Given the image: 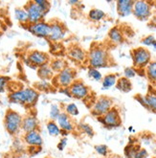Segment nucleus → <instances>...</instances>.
I'll return each mask as SVG.
<instances>
[{
    "instance_id": "43",
    "label": "nucleus",
    "mask_w": 156,
    "mask_h": 158,
    "mask_svg": "<svg viewBox=\"0 0 156 158\" xmlns=\"http://www.w3.org/2000/svg\"><path fill=\"white\" fill-rule=\"evenodd\" d=\"M151 47H152V48H153L154 50H156V41H155V42H154V43L152 44V46H151Z\"/></svg>"
},
{
    "instance_id": "6",
    "label": "nucleus",
    "mask_w": 156,
    "mask_h": 158,
    "mask_svg": "<svg viewBox=\"0 0 156 158\" xmlns=\"http://www.w3.org/2000/svg\"><path fill=\"white\" fill-rule=\"evenodd\" d=\"M153 3L146 0L134 1L132 15L140 21H148L152 16Z\"/></svg>"
},
{
    "instance_id": "40",
    "label": "nucleus",
    "mask_w": 156,
    "mask_h": 158,
    "mask_svg": "<svg viewBox=\"0 0 156 158\" xmlns=\"http://www.w3.org/2000/svg\"><path fill=\"white\" fill-rule=\"evenodd\" d=\"M67 144H68V139H67V137H61L60 140L59 141V143L57 145L58 150L60 151V152L64 151L66 148V147H67Z\"/></svg>"
},
{
    "instance_id": "16",
    "label": "nucleus",
    "mask_w": 156,
    "mask_h": 158,
    "mask_svg": "<svg viewBox=\"0 0 156 158\" xmlns=\"http://www.w3.org/2000/svg\"><path fill=\"white\" fill-rule=\"evenodd\" d=\"M23 141L29 147L41 148V146L43 145V139H42V136H41L39 131H33L30 132L24 133Z\"/></svg>"
},
{
    "instance_id": "31",
    "label": "nucleus",
    "mask_w": 156,
    "mask_h": 158,
    "mask_svg": "<svg viewBox=\"0 0 156 158\" xmlns=\"http://www.w3.org/2000/svg\"><path fill=\"white\" fill-rule=\"evenodd\" d=\"M78 129L81 132L85 134L86 136L88 137H93L95 135V132H94V129L93 127H91L90 125L86 124V123H80L78 125Z\"/></svg>"
},
{
    "instance_id": "12",
    "label": "nucleus",
    "mask_w": 156,
    "mask_h": 158,
    "mask_svg": "<svg viewBox=\"0 0 156 158\" xmlns=\"http://www.w3.org/2000/svg\"><path fill=\"white\" fill-rule=\"evenodd\" d=\"M27 12L29 18V24H35L39 21H42L46 16L41 9L35 4V1H28L23 7Z\"/></svg>"
},
{
    "instance_id": "29",
    "label": "nucleus",
    "mask_w": 156,
    "mask_h": 158,
    "mask_svg": "<svg viewBox=\"0 0 156 158\" xmlns=\"http://www.w3.org/2000/svg\"><path fill=\"white\" fill-rule=\"evenodd\" d=\"M46 129H47L49 135L53 136V137H58V136H60V134H61V129L58 126L56 121L50 120L46 124Z\"/></svg>"
},
{
    "instance_id": "4",
    "label": "nucleus",
    "mask_w": 156,
    "mask_h": 158,
    "mask_svg": "<svg viewBox=\"0 0 156 158\" xmlns=\"http://www.w3.org/2000/svg\"><path fill=\"white\" fill-rule=\"evenodd\" d=\"M76 71L71 67H65L62 71L56 74L51 81L54 86H57L59 89L68 88L73 82L77 80Z\"/></svg>"
},
{
    "instance_id": "36",
    "label": "nucleus",
    "mask_w": 156,
    "mask_h": 158,
    "mask_svg": "<svg viewBox=\"0 0 156 158\" xmlns=\"http://www.w3.org/2000/svg\"><path fill=\"white\" fill-rule=\"evenodd\" d=\"M94 150L95 152L101 155V156H104V157H106L109 153V148L105 144H101V145H96L94 147Z\"/></svg>"
},
{
    "instance_id": "22",
    "label": "nucleus",
    "mask_w": 156,
    "mask_h": 158,
    "mask_svg": "<svg viewBox=\"0 0 156 158\" xmlns=\"http://www.w3.org/2000/svg\"><path fill=\"white\" fill-rule=\"evenodd\" d=\"M115 86L121 92L127 93L132 90V82L130 81V80H128L125 77H121V78H118Z\"/></svg>"
},
{
    "instance_id": "3",
    "label": "nucleus",
    "mask_w": 156,
    "mask_h": 158,
    "mask_svg": "<svg viewBox=\"0 0 156 158\" xmlns=\"http://www.w3.org/2000/svg\"><path fill=\"white\" fill-rule=\"evenodd\" d=\"M23 117L15 110L8 109L4 117V127L10 135H16L21 131Z\"/></svg>"
},
{
    "instance_id": "14",
    "label": "nucleus",
    "mask_w": 156,
    "mask_h": 158,
    "mask_svg": "<svg viewBox=\"0 0 156 158\" xmlns=\"http://www.w3.org/2000/svg\"><path fill=\"white\" fill-rule=\"evenodd\" d=\"M68 57L77 63L87 62V52L80 45L73 44L67 49Z\"/></svg>"
},
{
    "instance_id": "13",
    "label": "nucleus",
    "mask_w": 156,
    "mask_h": 158,
    "mask_svg": "<svg viewBox=\"0 0 156 158\" xmlns=\"http://www.w3.org/2000/svg\"><path fill=\"white\" fill-rule=\"evenodd\" d=\"M27 30L36 38L48 39L50 34V23L42 20L35 24H29L27 26Z\"/></svg>"
},
{
    "instance_id": "39",
    "label": "nucleus",
    "mask_w": 156,
    "mask_h": 158,
    "mask_svg": "<svg viewBox=\"0 0 156 158\" xmlns=\"http://www.w3.org/2000/svg\"><path fill=\"white\" fill-rule=\"evenodd\" d=\"M156 41V39L153 35H149L142 39L141 43L145 46H152V44Z\"/></svg>"
},
{
    "instance_id": "28",
    "label": "nucleus",
    "mask_w": 156,
    "mask_h": 158,
    "mask_svg": "<svg viewBox=\"0 0 156 158\" xmlns=\"http://www.w3.org/2000/svg\"><path fill=\"white\" fill-rule=\"evenodd\" d=\"M141 147L135 143H129L125 148V158H136Z\"/></svg>"
},
{
    "instance_id": "41",
    "label": "nucleus",
    "mask_w": 156,
    "mask_h": 158,
    "mask_svg": "<svg viewBox=\"0 0 156 158\" xmlns=\"http://www.w3.org/2000/svg\"><path fill=\"white\" fill-rule=\"evenodd\" d=\"M134 99H135L137 102H138V103H139L142 106H144L145 108L148 109V106H146V102L145 96H143V95H141V94H137V95L134 96Z\"/></svg>"
},
{
    "instance_id": "44",
    "label": "nucleus",
    "mask_w": 156,
    "mask_h": 158,
    "mask_svg": "<svg viewBox=\"0 0 156 158\" xmlns=\"http://www.w3.org/2000/svg\"><path fill=\"white\" fill-rule=\"evenodd\" d=\"M1 27H2V22H1V20H0V30H1Z\"/></svg>"
},
{
    "instance_id": "9",
    "label": "nucleus",
    "mask_w": 156,
    "mask_h": 158,
    "mask_svg": "<svg viewBox=\"0 0 156 158\" xmlns=\"http://www.w3.org/2000/svg\"><path fill=\"white\" fill-rule=\"evenodd\" d=\"M27 64L35 69H38L43 65L49 64L50 57L49 55L39 50H33L27 56Z\"/></svg>"
},
{
    "instance_id": "10",
    "label": "nucleus",
    "mask_w": 156,
    "mask_h": 158,
    "mask_svg": "<svg viewBox=\"0 0 156 158\" xmlns=\"http://www.w3.org/2000/svg\"><path fill=\"white\" fill-rule=\"evenodd\" d=\"M71 98H74L77 100H82L84 101L90 96V88L85 85V83L80 81L76 80L72 85L68 87Z\"/></svg>"
},
{
    "instance_id": "42",
    "label": "nucleus",
    "mask_w": 156,
    "mask_h": 158,
    "mask_svg": "<svg viewBox=\"0 0 156 158\" xmlns=\"http://www.w3.org/2000/svg\"><path fill=\"white\" fill-rule=\"evenodd\" d=\"M149 156V153H148V151L145 150V148H140L138 153L136 155V158H146Z\"/></svg>"
},
{
    "instance_id": "25",
    "label": "nucleus",
    "mask_w": 156,
    "mask_h": 158,
    "mask_svg": "<svg viewBox=\"0 0 156 158\" xmlns=\"http://www.w3.org/2000/svg\"><path fill=\"white\" fill-rule=\"evenodd\" d=\"M105 17H106V14L103 10H101V9L93 8V9H91L88 13V18L91 21H94V22L102 21Z\"/></svg>"
},
{
    "instance_id": "35",
    "label": "nucleus",
    "mask_w": 156,
    "mask_h": 158,
    "mask_svg": "<svg viewBox=\"0 0 156 158\" xmlns=\"http://www.w3.org/2000/svg\"><path fill=\"white\" fill-rule=\"evenodd\" d=\"M35 2L43 11V13L45 15H47L50 12L51 3L49 1H47V0H35Z\"/></svg>"
},
{
    "instance_id": "7",
    "label": "nucleus",
    "mask_w": 156,
    "mask_h": 158,
    "mask_svg": "<svg viewBox=\"0 0 156 158\" xmlns=\"http://www.w3.org/2000/svg\"><path fill=\"white\" fill-rule=\"evenodd\" d=\"M97 119L105 127H106L108 129L119 127L122 125L120 111H119V109L115 106H113L105 115H103L102 117H99Z\"/></svg>"
},
{
    "instance_id": "11",
    "label": "nucleus",
    "mask_w": 156,
    "mask_h": 158,
    "mask_svg": "<svg viewBox=\"0 0 156 158\" xmlns=\"http://www.w3.org/2000/svg\"><path fill=\"white\" fill-rule=\"evenodd\" d=\"M66 33L67 29L65 25L60 21H54L50 23V34L47 40L53 43H59L65 39Z\"/></svg>"
},
{
    "instance_id": "8",
    "label": "nucleus",
    "mask_w": 156,
    "mask_h": 158,
    "mask_svg": "<svg viewBox=\"0 0 156 158\" xmlns=\"http://www.w3.org/2000/svg\"><path fill=\"white\" fill-rule=\"evenodd\" d=\"M113 107V100L107 96L99 97L91 106V113L99 118L105 115Z\"/></svg>"
},
{
    "instance_id": "21",
    "label": "nucleus",
    "mask_w": 156,
    "mask_h": 158,
    "mask_svg": "<svg viewBox=\"0 0 156 158\" xmlns=\"http://www.w3.org/2000/svg\"><path fill=\"white\" fill-rule=\"evenodd\" d=\"M145 99L148 106V110L156 113V90L150 88L148 93L145 95Z\"/></svg>"
},
{
    "instance_id": "18",
    "label": "nucleus",
    "mask_w": 156,
    "mask_h": 158,
    "mask_svg": "<svg viewBox=\"0 0 156 158\" xmlns=\"http://www.w3.org/2000/svg\"><path fill=\"white\" fill-rule=\"evenodd\" d=\"M21 131L24 133L30 132L33 131H39V120L34 115H27L23 117L21 124Z\"/></svg>"
},
{
    "instance_id": "17",
    "label": "nucleus",
    "mask_w": 156,
    "mask_h": 158,
    "mask_svg": "<svg viewBox=\"0 0 156 158\" xmlns=\"http://www.w3.org/2000/svg\"><path fill=\"white\" fill-rule=\"evenodd\" d=\"M134 1L132 0H119L116 2V10L120 17H126L132 15Z\"/></svg>"
},
{
    "instance_id": "33",
    "label": "nucleus",
    "mask_w": 156,
    "mask_h": 158,
    "mask_svg": "<svg viewBox=\"0 0 156 158\" xmlns=\"http://www.w3.org/2000/svg\"><path fill=\"white\" fill-rule=\"evenodd\" d=\"M87 75L88 77L93 80L95 81H102L103 80V75L102 73L100 72L99 69H96V68H92V67H89L88 68V71H87Z\"/></svg>"
},
{
    "instance_id": "27",
    "label": "nucleus",
    "mask_w": 156,
    "mask_h": 158,
    "mask_svg": "<svg viewBox=\"0 0 156 158\" xmlns=\"http://www.w3.org/2000/svg\"><path fill=\"white\" fill-rule=\"evenodd\" d=\"M14 17L21 25H29V18L27 12L24 8H15L14 9Z\"/></svg>"
},
{
    "instance_id": "15",
    "label": "nucleus",
    "mask_w": 156,
    "mask_h": 158,
    "mask_svg": "<svg viewBox=\"0 0 156 158\" xmlns=\"http://www.w3.org/2000/svg\"><path fill=\"white\" fill-rule=\"evenodd\" d=\"M56 122L62 131L68 132L69 134L74 131L76 128V126L74 122H73L72 117H70L67 113L64 112V111H62L60 114V116L56 120Z\"/></svg>"
},
{
    "instance_id": "37",
    "label": "nucleus",
    "mask_w": 156,
    "mask_h": 158,
    "mask_svg": "<svg viewBox=\"0 0 156 158\" xmlns=\"http://www.w3.org/2000/svg\"><path fill=\"white\" fill-rule=\"evenodd\" d=\"M11 81L10 77L8 76H0V93H4L7 87L9 86V83Z\"/></svg>"
},
{
    "instance_id": "5",
    "label": "nucleus",
    "mask_w": 156,
    "mask_h": 158,
    "mask_svg": "<svg viewBox=\"0 0 156 158\" xmlns=\"http://www.w3.org/2000/svg\"><path fill=\"white\" fill-rule=\"evenodd\" d=\"M131 59L136 70H144L151 61V54L149 49L140 46L131 50Z\"/></svg>"
},
{
    "instance_id": "23",
    "label": "nucleus",
    "mask_w": 156,
    "mask_h": 158,
    "mask_svg": "<svg viewBox=\"0 0 156 158\" xmlns=\"http://www.w3.org/2000/svg\"><path fill=\"white\" fill-rule=\"evenodd\" d=\"M118 80L117 74H107L102 80V88L105 90H107L116 85V82Z\"/></svg>"
},
{
    "instance_id": "24",
    "label": "nucleus",
    "mask_w": 156,
    "mask_h": 158,
    "mask_svg": "<svg viewBox=\"0 0 156 158\" xmlns=\"http://www.w3.org/2000/svg\"><path fill=\"white\" fill-rule=\"evenodd\" d=\"M49 65H50L51 69L53 70V72L55 73V75H56V74L62 71L65 67H67V63L64 60L57 58V59H54V60H50Z\"/></svg>"
},
{
    "instance_id": "26",
    "label": "nucleus",
    "mask_w": 156,
    "mask_h": 158,
    "mask_svg": "<svg viewBox=\"0 0 156 158\" xmlns=\"http://www.w3.org/2000/svg\"><path fill=\"white\" fill-rule=\"evenodd\" d=\"M145 74L151 83L156 85V60H151L145 69Z\"/></svg>"
},
{
    "instance_id": "20",
    "label": "nucleus",
    "mask_w": 156,
    "mask_h": 158,
    "mask_svg": "<svg viewBox=\"0 0 156 158\" xmlns=\"http://www.w3.org/2000/svg\"><path fill=\"white\" fill-rule=\"evenodd\" d=\"M36 73H38V76L40 79V81H52L54 77H55V73L51 69L49 64L46 65H43L39 68L36 69Z\"/></svg>"
},
{
    "instance_id": "19",
    "label": "nucleus",
    "mask_w": 156,
    "mask_h": 158,
    "mask_svg": "<svg viewBox=\"0 0 156 158\" xmlns=\"http://www.w3.org/2000/svg\"><path fill=\"white\" fill-rule=\"evenodd\" d=\"M107 38H108V40L110 43L115 44V45L121 44L125 40V36H124L122 30L117 26L111 28V29L109 30V32L107 34Z\"/></svg>"
},
{
    "instance_id": "34",
    "label": "nucleus",
    "mask_w": 156,
    "mask_h": 158,
    "mask_svg": "<svg viewBox=\"0 0 156 158\" xmlns=\"http://www.w3.org/2000/svg\"><path fill=\"white\" fill-rule=\"evenodd\" d=\"M61 112H62V111L60 110V107L59 105H57V104L52 105L51 107H50V112H49L50 119L52 121H56Z\"/></svg>"
},
{
    "instance_id": "45",
    "label": "nucleus",
    "mask_w": 156,
    "mask_h": 158,
    "mask_svg": "<svg viewBox=\"0 0 156 158\" xmlns=\"http://www.w3.org/2000/svg\"><path fill=\"white\" fill-rule=\"evenodd\" d=\"M153 158H156V157H153Z\"/></svg>"
},
{
    "instance_id": "32",
    "label": "nucleus",
    "mask_w": 156,
    "mask_h": 158,
    "mask_svg": "<svg viewBox=\"0 0 156 158\" xmlns=\"http://www.w3.org/2000/svg\"><path fill=\"white\" fill-rule=\"evenodd\" d=\"M64 112L67 113L70 117H77L80 114V110L76 104L70 103V104H67L65 107H64Z\"/></svg>"
},
{
    "instance_id": "30",
    "label": "nucleus",
    "mask_w": 156,
    "mask_h": 158,
    "mask_svg": "<svg viewBox=\"0 0 156 158\" xmlns=\"http://www.w3.org/2000/svg\"><path fill=\"white\" fill-rule=\"evenodd\" d=\"M53 85L51 81H39L35 83V89L38 92H49L53 88Z\"/></svg>"
},
{
    "instance_id": "2",
    "label": "nucleus",
    "mask_w": 156,
    "mask_h": 158,
    "mask_svg": "<svg viewBox=\"0 0 156 158\" xmlns=\"http://www.w3.org/2000/svg\"><path fill=\"white\" fill-rule=\"evenodd\" d=\"M39 92L33 87H24L11 91L9 94V101L12 104L24 106H34L38 103Z\"/></svg>"
},
{
    "instance_id": "1",
    "label": "nucleus",
    "mask_w": 156,
    "mask_h": 158,
    "mask_svg": "<svg viewBox=\"0 0 156 158\" xmlns=\"http://www.w3.org/2000/svg\"><path fill=\"white\" fill-rule=\"evenodd\" d=\"M87 63L92 68H105L111 65V57L105 46L96 43L87 52Z\"/></svg>"
},
{
    "instance_id": "38",
    "label": "nucleus",
    "mask_w": 156,
    "mask_h": 158,
    "mask_svg": "<svg viewBox=\"0 0 156 158\" xmlns=\"http://www.w3.org/2000/svg\"><path fill=\"white\" fill-rule=\"evenodd\" d=\"M137 75V70L134 67H125L124 70V77L130 80Z\"/></svg>"
}]
</instances>
